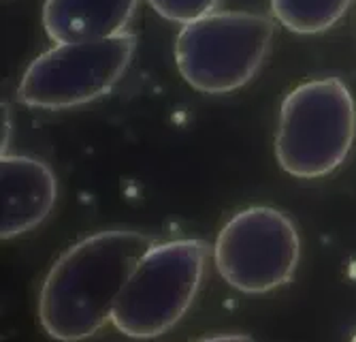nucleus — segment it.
<instances>
[{
	"label": "nucleus",
	"instance_id": "nucleus-2",
	"mask_svg": "<svg viewBox=\"0 0 356 342\" xmlns=\"http://www.w3.org/2000/svg\"><path fill=\"white\" fill-rule=\"evenodd\" d=\"M211 253L203 240L154 244L120 293L113 327L135 340H152L173 329L197 297Z\"/></svg>",
	"mask_w": 356,
	"mask_h": 342
},
{
	"label": "nucleus",
	"instance_id": "nucleus-1",
	"mask_svg": "<svg viewBox=\"0 0 356 342\" xmlns=\"http://www.w3.org/2000/svg\"><path fill=\"white\" fill-rule=\"evenodd\" d=\"M154 242L139 231L92 233L49 267L39 293V321L49 338L81 342L113 317L120 293Z\"/></svg>",
	"mask_w": 356,
	"mask_h": 342
},
{
	"label": "nucleus",
	"instance_id": "nucleus-9",
	"mask_svg": "<svg viewBox=\"0 0 356 342\" xmlns=\"http://www.w3.org/2000/svg\"><path fill=\"white\" fill-rule=\"evenodd\" d=\"M352 0H271V11L297 35H318L337 24Z\"/></svg>",
	"mask_w": 356,
	"mask_h": 342
},
{
	"label": "nucleus",
	"instance_id": "nucleus-11",
	"mask_svg": "<svg viewBox=\"0 0 356 342\" xmlns=\"http://www.w3.org/2000/svg\"><path fill=\"white\" fill-rule=\"evenodd\" d=\"M199 342H252V338L245 334H218V336H207Z\"/></svg>",
	"mask_w": 356,
	"mask_h": 342
},
{
	"label": "nucleus",
	"instance_id": "nucleus-10",
	"mask_svg": "<svg viewBox=\"0 0 356 342\" xmlns=\"http://www.w3.org/2000/svg\"><path fill=\"white\" fill-rule=\"evenodd\" d=\"M149 7L169 22H177L181 26L213 13L220 0H147Z\"/></svg>",
	"mask_w": 356,
	"mask_h": 342
},
{
	"label": "nucleus",
	"instance_id": "nucleus-4",
	"mask_svg": "<svg viewBox=\"0 0 356 342\" xmlns=\"http://www.w3.org/2000/svg\"><path fill=\"white\" fill-rule=\"evenodd\" d=\"M273 22L261 13L213 11L181 26L175 62L181 77L205 95L245 86L267 60Z\"/></svg>",
	"mask_w": 356,
	"mask_h": 342
},
{
	"label": "nucleus",
	"instance_id": "nucleus-5",
	"mask_svg": "<svg viewBox=\"0 0 356 342\" xmlns=\"http://www.w3.org/2000/svg\"><path fill=\"white\" fill-rule=\"evenodd\" d=\"M137 49V37L122 33L103 41L58 43L30 62L17 101L37 109H69L101 99L115 88Z\"/></svg>",
	"mask_w": 356,
	"mask_h": 342
},
{
	"label": "nucleus",
	"instance_id": "nucleus-7",
	"mask_svg": "<svg viewBox=\"0 0 356 342\" xmlns=\"http://www.w3.org/2000/svg\"><path fill=\"white\" fill-rule=\"evenodd\" d=\"M58 182L51 167L35 157L3 154L0 159V238L13 240L37 229L51 214Z\"/></svg>",
	"mask_w": 356,
	"mask_h": 342
},
{
	"label": "nucleus",
	"instance_id": "nucleus-6",
	"mask_svg": "<svg viewBox=\"0 0 356 342\" xmlns=\"http://www.w3.org/2000/svg\"><path fill=\"white\" fill-rule=\"evenodd\" d=\"M301 259L297 225L282 210L252 205L220 229L213 261L226 285L250 295L269 293L293 281Z\"/></svg>",
	"mask_w": 356,
	"mask_h": 342
},
{
	"label": "nucleus",
	"instance_id": "nucleus-3",
	"mask_svg": "<svg viewBox=\"0 0 356 342\" xmlns=\"http://www.w3.org/2000/svg\"><path fill=\"white\" fill-rule=\"evenodd\" d=\"M356 137V105L337 77L312 79L284 99L275 133L280 167L301 180L333 173Z\"/></svg>",
	"mask_w": 356,
	"mask_h": 342
},
{
	"label": "nucleus",
	"instance_id": "nucleus-8",
	"mask_svg": "<svg viewBox=\"0 0 356 342\" xmlns=\"http://www.w3.org/2000/svg\"><path fill=\"white\" fill-rule=\"evenodd\" d=\"M139 0H45L43 28L58 43L103 41L126 33Z\"/></svg>",
	"mask_w": 356,
	"mask_h": 342
}]
</instances>
